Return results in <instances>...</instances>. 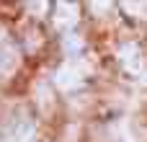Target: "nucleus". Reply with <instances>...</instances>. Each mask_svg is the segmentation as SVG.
I'll return each instance as SVG.
<instances>
[{
    "mask_svg": "<svg viewBox=\"0 0 147 142\" xmlns=\"http://www.w3.org/2000/svg\"><path fill=\"white\" fill-rule=\"evenodd\" d=\"M36 132V124L31 119H18L10 124V129L0 137V142H31Z\"/></svg>",
    "mask_w": 147,
    "mask_h": 142,
    "instance_id": "nucleus-1",
    "label": "nucleus"
},
{
    "mask_svg": "<svg viewBox=\"0 0 147 142\" xmlns=\"http://www.w3.org/2000/svg\"><path fill=\"white\" fill-rule=\"evenodd\" d=\"M119 62L129 70V72H140L142 70V49L134 44V41H127V44H121L119 47Z\"/></svg>",
    "mask_w": 147,
    "mask_h": 142,
    "instance_id": "nucleus-2",
    "label": "nucleus"
},
{
    "mask_svg": "<svg viewBox=\"0 0 147 142\" xmlns=\"http://www.w3.org/2000/svg\"><path fill=\"white\" fill-rule=\"evenodd\" d=\"M54 83H57V88H62V91H72V88H78V85L83 83V72H80V67H75V65H65V67L57 70Z\"/></svg>",
    "mask_w": 147,
    "mask_h": 142,
    "instance_id": "nucleus-3",
    "label": "nucleus"
},
{
    "mask_svg": "<svg viewBox=\"0 0 147 142\" xmlns=\"http://www.w3.org/2000/svg\"><path fill=\"white\" fill-rule=\"evenodd\" d=\"M75 23H78V5L57 3V8H54V26L57 28H72Z\"/></svg>",
    "mask_w": 147,
    "mask_h": 142,
    "instance_id": "nucleus-4",
    "label": "nucleus"
},
{
    "mask_svg": "<svg viewBox=\"0 0 147 142\" xmlns=\"http://www.w3.org/2000/svg\"><path fill=\"white\" fill-rule=\"evenodd\" d=\"M16 67H18V52L8 44H0V80L8 78Z\"/></svg>",
    "mask_w": 147,
    "mask_h": 142,
    "instance_id": "nucleus-5",
    "label": "nucleus"
},
{
    "mask_svg": "<svg viewBox=\"0 0 147 142\" xmlns=\"http://www.w3.org/2000/svg\"><path fill=\"white\" fill-rule=\"evenodd\" d=\"M121 8L124 10H132V16H142V18H147V3H121Z\"/></svg>",
    "mask_w": 147,
    "mask_h": 142,
    "instance_id": "nucleus-6",
    "label": "nucleus"
},
{
    "mask_svg": "<svg viewBox=\"0 0 147 142\" xmlns=\"http://www.w3.org/2000/svg\"><path fill=\"white\" fill-rule=\"evenodd\" d=\"M47 3H28V10H44Z\"/></svg>",
    "mask_w": 147,
    "mask_h": 142,
    "instance_id": "nucleus-7",
    "label": "nucleus"
},
{
    "mask_svg": "<svg viewBox=\"0 0 147 142\" xmlns=\"http://www.w3.org/2000/svg\"><path fill=\"white\" fill-rule=\"evenodd\" d=\"M90 8H93V10H106V8H111V5H109V3H93Z\"/></svg>",
    "mask_w": 147,
    "mask_h": 142,
    "instance_id": "nucleus-8",
    "label": "nucleus"
}]
</instances>
